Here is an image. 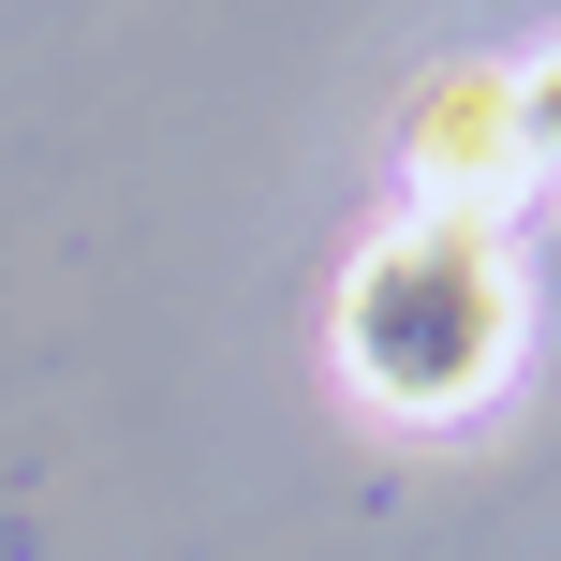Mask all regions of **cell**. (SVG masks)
Wrapping results in <instances>:
<instances>
[{
	"label": "cell",
	"mask_w": 561,
	"mask_h": 561,
	"mask_svg": "<svg viewBox=\"0 0 561 561\" xmlns=\"http://www.w3.org/2000/svg\"><path fill=\"white\" fill-rule=\"evenodd\" d=\"M517 237L503 207H399L355 266H340V385L399 428H458L517 385Z\"/></svg>",
	"instance_id": "cell-1"
},
{
	"label": "cell",
	"mask_w": 561,
	"mask_h": 561,
	"mask_svg": "<svg viewBox=\"0 0 561 561\" xmlns=\"http://www.w3.org/2000/svg\"><path fill=\"white\" fill-rule=\"evenodd\" d=\"M399 193L414 207H517L533 193V178H517V89H503V59L414 75V104H399Z\"/></svg>",
	"instance_id": "cell-2"
},
{
	"label": "cell",
	"mask_w": 561,
	"mask_h": 561,
	"mask_svg": "<svg viewBox=\"0 0 561 561\" xmlns=\"http://www.w3.org/2000/svg\"><path fill=\"white\" fill-rule=\"evenodd\" d=\"M503 89H517V178H561V45L503 59Z\"/></svg>",
	"instance_id": "cell-3"
}]
</instances>
